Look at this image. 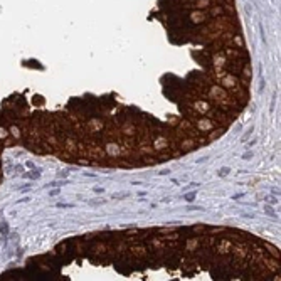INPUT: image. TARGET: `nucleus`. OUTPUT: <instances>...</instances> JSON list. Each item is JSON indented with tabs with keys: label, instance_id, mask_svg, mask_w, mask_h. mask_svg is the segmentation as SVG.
<instances>
[{
	"label": "nucleus",
	"instance_id": "obj_6",
	"mask_svg": "<svg viewBox=\"0 0 281 281\" xmlns=\"http://www.w3.org/2000/svg\"><path fill=\"white\" fill-rule=\"evenodd\" d=\"M94 192H98V194H101V192H103V189H101V187H96V189H94Z\"/></svg>",
	"mask_w": 281,
	"mask_h": 281
},
{
	"label": "nucleus",
	"instance_id": "obj_4",
	"mask_svg": "<svg viewBox=\"0 0 281 281\" xmlns=\"http://www.w3.org/2000/svg\"><path fill=\"white\" fill-rule=\"evenodd\" d=\"M241 197H244V194H236V195H232L234 200H237V199H241Z\"/></svg>",
	"mask_w": 281,
	"mask_h": 281
},
{
	"label": "nucleus",
	"instance_id": "obj_5",
	"mask_svg": "<svg viewBox=\"0 0 281 281\" xmlns=\"http://www.w3.org/2000/svg\"><path fill=\"white\" fill-rule=\"evenodd\" d=\"M167 174H168V170H160L158 172V175H167Z\"/></svg>",
	"mask_w": 281,
	"mask_h": 281
},
{
	"label": "nucleus",
	"instance_id": "obj_1",
	"mask_svg": "<svg viewBox=\"0 0 281 281\" xmlns=\"http://www.w3.org/2000/svg\"><path fill=\"white\" fill-rule=\"evenodd\" d=\"M184 199L187 200V202H192V200L195 199V192H189V194H185Z\"/></svg>",
	"mask_w": 281,
	"mask_h": 281
},
{
	"label": "nucleus",
	"instance_id": "obj_3",
	"mask_svg": "<svg viewBox=\"0 0 281 281\" xmlns=\"http://www.w3.org/2000/svg\"><path fill=\"white\" fill-rule=\"evenodd\" d=\"M251 157H252V153H249V152H247V153H244V155H242V160H251Z\"/></svg>",
	"mask_w": 281,
	"mask_h": 281
},
{
	"label": "nucleus",
	"instance_id": "obj_2",
	"mask_svg": "<svg viewBox=\"0 0 281 281\" xmlns=\"http://www.w3.org/2000/svg\"><path fill=\"white\" fill-rule=\"evenodd\" d=\"M227 174H229V168H227V167H226V168H221V172H219L221 177H224V175H227Z\"/></svg>",
	"mask_w": 281,
	"mask_h": 281
}]
</instances>
